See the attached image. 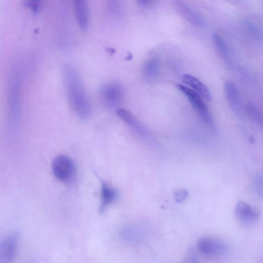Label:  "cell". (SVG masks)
Masks as SVG:
<instances>
[{
	"mask_svg": "<svg viewBox=\"0 0 263 263\" xmlns=\"http://www.w3.org/2000/svg\"><path fill=\"white\" fill-rule=\"evenodd\" d=\"M175 5L179 14L187 21L195 26H203L201 17L192 9L180 2H177Z\"/></svg>",
	"mask_w": 263,
	"mask_h": 263,
	"instance_id": "4fadbf2b",
	"label": "cell"
},
{
	"mask_svg": "<svg viewBox=\"0 0 263 263\" xmlns=\"http://www.w3.org/2000/svg\"><path fill=\"white\" fill-rule=\"evenodd\" d=\"M160 68L159 60L156 57H152L147 60L144 63L143 71L145 75L148 77H154L157 75Z\"/></svg>",
	"mask_w": 263,
	"mask_h": 263,
	"instance_id": "9a60e30c",
	"label": "cell"
},
{
	"mask_svg": "<svg viewBox=\"0 0 263 263\" xmlns=\"http://www.w3.org/2000/svg\"><path fill=\"white\" fill-rule=\"evenodd\" d=\"M19 232H12L7 235L0 245V263H11L14 260L18 245Z\"/></svg>",
	"mask_w": 263,
	"mask_h": 263,
	"instance_id": "52a82bcc",
	"label": "cell"
},
{
	"mask_svg": "<svg viewBox=\"0 0 263 263\" xmlns=\"http://www.w3.org/2000/svg\"><path fill=\"white\" fill-rule=\"evenodd\" d=\"M247 108L249 114L257 121L263 123V115L258 108L252 103H248Z\"/></svg>",
	"mask_w": 263,
	"mask_h": 263,
	"instance_id": "e0dca14e",
	"label": "cell"
},
{
	"mask_svg": "<svg viewBox=\"0 0 263 263\" xmlns=\"http://www.w3.org/2000/svg\"><path fill=\"white\" fill-rule=\"evenodd\" d=\"M188 193L184 189H179L174 192V198L176 202H181L187 197Z\"/></svg>",
	"mask_w": 263,
	"mask_h": 263,
	"instance_id": "d6986e66",
	"label": "cell"
},
{
	"mask_svg": "<svg viewBox=\"0 0 263 263\" xmlns=\"http://www.w3.org/2000/svg\"><path fill=\"white\" fill-rule=\"evenodd\" d=\"M101 181V205L100 212L103 213L106 207L114 202L117 198V191L110 187L106 182Z\"/></svg>",
	"mask_w": 263,
	"mask_h": 263,
	"instance_id": "8fae6325",
	"label": "cell"
},
{
	"mask_svg": "<svg viewBox=\"0 0 263 263\" xmlns=\"http://www.w3.org/2000/svg\"><path fill=\"white\" fill-rule=\"evenodd\" d=\"M116 112L120 119L134 130L141 134H145L143 127L130 112L123 108H119L117 110Z\"/></svg>",
	"mask_w": 263,
	"mask_h": 263,
	"instance_id": "5bb4252c",
	"label": "cell"
},
{
	"mask_svg": "<svg viewBox=\"0 0 263 263\" xmlns=\"http://www.w3.org/2000/svg\"><path fill=\"white\" fill-rule=\"evenodd\" d=\"M234 213L237 221L245 227L254 225L260 216L259 210L243 201L237 203Z\"/></svg>",
	"mask_w": 263,
	"mask_h": 263,
	"instance_id": "8992f818",
	"label": "cell"
},
{
	"mask_svg": "<svg viewBox=\"0 0 263 263\" xmlns=\"http://www.w3.org/2000/svg\"><path fill=\"white\" fill-rule=\"evenodd\" d=\"M178 89L187 98L191 104L198 112L202 120L208 124L212 126L213 120L208 107L202 97L194 90L186 86L177 84Z\"/></svg>",
	"mask_w": 263,
	"mask_h": 263,
	"instance_id": "5b68a950",
	"label": "cell"
},
{
	"mask_svg": "<svg viewBox=\"0 0 263 263\" xmlns=\"http://www.w3.org/2000/svg\"><path fill=\"white\" fill-rule=\"evenodd\" d=\"M73 8L76 18L79 26L82 30H86L88 26L89 11L87 1H73Z\"/></svg>",
	"mask_w": 263,
	"mask_h": 263,
	"instance_id": "30bf717a",
	"label": "cell"
},
{
	"mask_svg": "<svg viewBox=\"0 0 263 263\" xmlns=\"http://www.w3.org/2000/svg\"><path fill=\"white\" fill-rule=\"evenodd\" d=\"M20 81L17 72L12 71L9 79L8 103L11 119H17L20 110Z\"/></svg>",
	"mask_w": 263,
	"mask_h": 263,
	"instance_id": "7a4b0ae2",
	"label": "cell"
},
{
	"mask_svg": "<svg viewBox=\"0 0 263 263\" xmlns=\"http://www.w3.org/2000/svg\"><path fill=\"white\" fill-rule=\"evenodd\" d=\"M63 73L68 99L71 108L81 119H87L91 114V106L79 73L70 65L64 66Z\"/></svg>",
	"mask_w": 263,
	"mask_h": 263,
	"instance_id": "6da1fadb",
	"label": "cell"
},
{
	"mask_svg": "<svg viewBox=\"0 0 263 263\" xmlns=\"http://www.w3.org/2000/svg\"><path fill=\"white\" fill-rule=\"evenodd\" d=\"M197 246L202 254L210 257H221L226 255L228 251V247L224 241L213 237L201 238Z\"/></svg>",
	"mask_w": 263,
	"mask_h": 263,
	"instance_id": "277c9868",
	"label": "cell"
},
{
	"mask_svg": "<svg viewBox=\"0 0 263 263\" xmlns=\"http://www.w3.org/2000/svg\"><path fill=\"white\" fill-rule=\"evenodd\" d=\"M246 26L251 34L258 40L263 41V31L255 24L248 22Z\"/></svg>",
	"mask_w": 263,
	"mask_h": 263,
	"instance_id": "ac0fdd59",
	"label": "cell"
},
{
	"mask_svg": "<svg viewBox=\"0 0 263 263\" xmlns=\"http://www.w3.org/2000/svg\"><path fill=\"white\" fill-rule=\"evenodd\" d=\"M26 5L33 11H37L41 7L40 1H27L26 2Z\"/></svg>",
	"mask_w": 263,
	"mask_h": 263,
	"instance_id": "ffe728a7",
	"label": "cell"
},
{
	"mask_svg": "<svg viewBox=\"0 0 263 263\" xmlns=\"http://www.w3.org/2000/svg\"><path fill=\"white\" fill-rule=\"evenodd\" d=\"M123 89L120 84L115 82L104 85L101 90V97L104 104L110 107L117 106L123 97Z\"/></svg>",
	"mask_w": 263,
	"mask_h": 263,
	"instance_id": "ba28073f",
	"label": "cell"
},
{
	"mask_svg": "<svg viewBox=\"0 0 263 263\" xmlns=\"http://www.w3.org/2000/svg\"><path fill=\"white\" fill-rule=\"evenodd\" d=\"M223 88L229 106L235 112H239L242 108V102L238 88L234 83L230 81L224 82Z\"/></svg>",
	"mask_w": 263,
	"mask_h": 263,
	"instance_id": "9c48e42d",
	"label": "cell"
},
{
	"mask_svg": "<svg viewBox=\"0 0 263 263\" xmlns=\"http://www.w3.org/2000/svg\"><path fill=\"white\" fill-rule=\"evenodd\" d=\"M214 44L222 57L228 58L229 55V48L223 39L217 33L213 34Z\"/></svg>",
	"mask_w": 263,
	"mask_h": 263,
	"instance_id": "2e32d148",
	"label": "cell"
},
{
	"mask_svg": "<svg viewBox=\"0 0 263 263\" xmlns=\"http://www.w3.org/2000/svg\"><path fill=\"white\" fill-rule=\"evenodd\" d=\"M183 81L191 86L202 98L210 101L212 99L211 92L208 88L200 80L190 74H184L182 77Z\"/></svg>",
	"mask_w": 263,
	"mask_h": 263,
	"instance_id": "7c38bea8",
	"label": "cell"
},
{
	"mask_svg": "<svg viewBox=\"0 0 263 263\" xmlns=\"http://www.w3.org/2000/svg\"><path fill=\"white\" fill-rule=\"evenodd\" d=\"M54 177L62 182L70 181L75 174V167L72 159L67 156L60 155L54 158L52 165Z\"/></svg>",
	"mask_w": 263,
	"mask_h": 263,
	"instance_id": "3957f363",
	"label": "cell"
}]
</instances>
